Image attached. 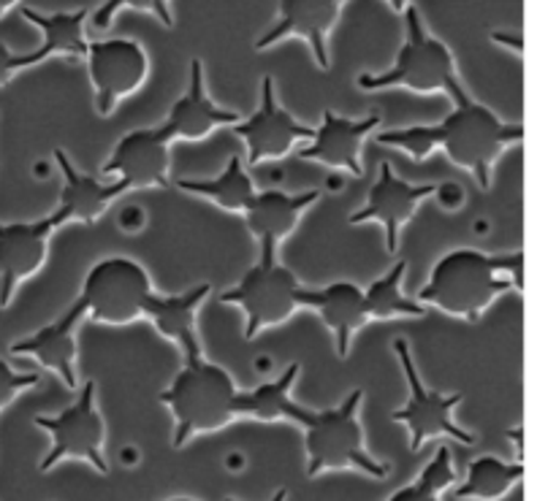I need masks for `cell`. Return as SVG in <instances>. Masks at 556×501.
Listing matches in <instances>:
<instances>
[{
	"instance_id": "cell-1",
	"label": "cell",
	"mask_w": 556,
	"mask_h": 501,
	"mask_svg": "<svg viewBox=\"0 0 556 501\" xmlns=\"http://www.w3.org/2000/svg\"><path fill=\"white\" fill-rule=\"evenodd\" d=\"M454 112L445 114L434 125H410V128H394L378 136V144L394 146L405 152L413 160H424L434 150L445 152L454 166L465 168L478 179L483 190L492 188L494 163L525 141V125L508 123L483 106L481 101L462 90L451 98Z\"/></svg>"
},
{
	"instance_id": "cell-2",
	"label": "cell",
	"mask_w": 556,
	"mask_h": 501,
	"mask_svg": "<svg viewBox=\"0 0 556 501\" xmlns=\"http://www.w3.org/2000/svg\"><path fill=\"white\" fill-rule=\"evenodd\" d=\"M525 255H492L483 249H451L434 264L432 274L418 291L416 301L440 309L451 318L478 323L481 314L510 291H521Z\"/></svg>"
},
{
	"instance_id": "cell-3",
	"label": "cell",
	"mask_w": 556,
	"mask_h": 501,
	"mask_svg": "<svg viewBox=\"0 0 556 501\" xmlns=\"http://www.w3.org/2000/svg\"><path fill=\"white\" fill-rule=\"evenodd\" d=\"M161 404L174 415V448H182L199 434L220 432L239 418V388L220 363L210 361L204 352L185 356L182 369L174 374L172 385L161 390Z\"/></svg>"
},
{
	"instance_id": "cell-4",
	"label": "cell",
	"mask_w": 556,
	"mask_h": 501,
	"mask_svg": "<svg viewBox=\"0 0 556 501\" xmlns=\"http://www.w3.org/2000/svg\"><path fill=\"white\" fill-rule=\"evenodd\" d=\"M364 394L351 390L340 407L331 410H307L299 421L304 428V448H307V477H318L324 472L358 470L375 480H386L391 472L389 464L369 455L364 445V428L358 421Z\"/></svg>"
},
{
	"instance_id": "cell-5",
	"label": "cell",
	"mask_w": 556,
	"mask_h": 501,
	"mask_svg": "<svg viewBox=\"0 0 556 501\" xmlns=\"http://www.w3.org/2000/svg\"><path fill=\"white\" fill-rule=\"evenodd\" d=\"M405 41L396 52L394 65L380 74H362L356 85L367 92L378 90H413V92H445L448 98L465 90L456 70L454 52L424 25L416 5L405 9Z\"/></svg>"
},
{
	"instance_id": "cell-6",
	"label": "cell",
	"mask_w": 556,
	"mask_h": 501,
	"mask_svg": "<svg viewBox=\"0 0 556 501\" xmlns=\"http://www.w3.org/2000/svg\"><path fill=\"white\" fill-rule=\"evenodd\" d=\"M220 304L242 309L244 339L253 342L261 331L288 323L299 309H307V287L277 260L275 244H258V260L237 285L220 293Z\"/></svg>"
},
{
	"instance_id": "cell-7",
	"label": "cell",
	"mask_w": 556,
	"mask_h": 501,
	"mask_svg": "<svg viewBox=\"0 0 556 501\" xmlns=\"http://www.w3.org/2000/svg\"><path fill=\"white\" fill-rule=\"evenodd\" d=\"M152 291L150 271L134 258H103L87 271L81 282L79 301L87 318L103 325H130L141 320L150 307Z\"/></svg>"
},
{
	"instance_id": "cell-8",
	"label": "cell",
	"mask_w": 556,
	"mask_h": 501,
	"mask_svg": "<svg viewBox=\"0 0 556 501\" xmlns=\"http://www.w3.org/2000/svg\"><path fill=\"white\" fill-rule=\"evenodd\" d=\"M394 356L400 361L405 383L410 388L407 404L402 410L391 412V421L402 423L410 432V450L418 453L429 439L434 437H451L459 445H476V434L465 432L459 423L454 421L456 404H462L465 396L462 394H438V390L427 388L418 374L416 361H413L410 345L405 339L394 342Z\"/></svg>"
},
{
	"instance_id": "cell-9",
	"label": "cell",
	"mask_w": 556,
	"mask_h": 501,
	"mask_svg": "<svg viewBox=\"0 0 556 501\" xmlns=\"http://www.w3.org/2000/svg\"><path fill=\"white\" fill-rule=\"evenodd\" d=\"M36 426L52 437V448H49L41 466H38L41 472H49L65 459L87 461L101 475L109 472L106 455H103L106 428H103V418L98 412L96 383L92 380L81 385L79 399L68 410L58 412V415H38Z\"/></svg>"
},
{
	"instance_id": "cell-10",
	"label": "cell",
	"mask_w": 556,
	"mask_h": 501,
	"mask_svg": "<svg viewBox=\"0 0 556 501\" xmlns=\"http://www.w3.org/2000/svg\"><path fill=\"white\" fill-rule=\"evenodd\" d=\"M87 74L92 85V101L101 117H112L119 101L134 95L150 74L147 49L134 38H98L87 41Z\"/></svg>"
},
{
	"instance_id": "cell-11",
	"label": "cell",
	"mask_w": 556,
	"mask_h": 501,
	"mask_svg": "<svg viewBox=\"0 0 556 501\" xmlns=\"http://www.w3.org/2000/svg\"><path fill=\"white\" fill-rule=\"evenodd\" d=\"M231 128L248 150L244 163L253 168L264 160H280L288 152H293V146L304 144L315 133L309 125L299 123L288 108L280 106L271 76H264V81H261L258 108Z\"/></svg>"
},
{
	"instance_id": "cell-12",
	"label": "cell",
	"mask_w": 556,
	"mask_h": 501,
	"mask_svg": "<svg viewBox=\"0 0 556 501\" xmlns=\"http://www.w3.org/2000/svg\"><path fill=\"white\" fill-rule=\"evenodd\" d=\"M438 190L440 184L432 182H405V179L396 177L391 163H380L378 182L369 188L367 204H364L362 209L353 211V215L348 217V222H351V226L378 222V226L383 228L386 249H389V253H396V249H400L402 228L416 217L418 206H421L424 201L438 195Z\"/></svg>"
},
{
	"instance_id": "cell-13",
	"label": "cell",
	"mask_w": 556,
	"mask_h": 501,
	"mask_svg": "<svg viewBox=\"0 0 556 501\" xmlns=\"http://www.w3.org/2000/svg\"><path fill=\"white\" fill-rule=\"evenodd\" d=\"M172 144L163 128H136L117 141L103 174L117 177L128 190L166 188L172 171Z\"/></svg>"
},
{
	"instance_id": "cell-14",
	"label": "cell",
	"mask_w": 556,
	"mask_h": 501,
	"mask_svg": "<svg viewBox=\"0 0 556 501\" xmlns=\"http://www.w3.org/2000/svg\"><path fill=\"white\" fill-rule=\"evenodd\" d=\"M345 3L348 0H280V16L255 41V49H269L286 38H304L313 49L315 65L320 70H329V36L340 22Z\"/></svg>"
},
{
	"instance_id": "cell-15",
	"label": "cell",
	"mask_w": 556,
	"mask_h": 501,
	"mask_svg": "<svg viewBox=\"0 0 556 501\" xmlns=\"http://www.w3.org/2000/svg\"><path fill=\"white\" fill-rule=\"evenodd\" d=\"M380 125H383V119H380L378 114L364 119H351L326 108L320 128L315 130L313 139L307 141V146H302V150L296 152L299 160H313L326 168H340V171H348L351 177H364V141H367Z\"/></svg>"
},
{
	"instance_id": "cell-16",
	"label": "cell",
	"mask_w": 556,
	"mask_h": 501,
	"mask_svg": "<svg viewBox=\"0 0 556 501\" xmlns=\"http://www.w3.org/2000/svg\"><path fill=\"white\" fill-rule=\"evenodd\" d=\"M58 228L49 217L30 222H0V309L14 298L16 287L47 264L49 239Z\"/></svg>"
},
{
	"instance_id": "cell-17",
	"label": "cell",
	"mask_w": 556,
	"mask_h": 501,
	"mask_svg": "<svg viewBox=\"0 0 556 501\" xmlns=\"http://www.w3.org/2000/svg\"><path fill=\"white\" fill-rule=\"evenodd\" d=\"M54 163H58L60 174H63V190H60L58 209L49 215L54 228H63L68 222H79V226H92L106 215L109 206L128 193V184L123 179L114 182H101V179L90 177V174L79 171L63 150L52 152Z\"/></svg>"
},
{
	"instance_id": "cell-18",
	"label": "cell",
	"mask_w": 556,
	"mask_h": 501,
	"mask_svg": "<svg viewBox=\"0 0 556 501\" xmlns=\"http://www.w3.org/2000/svg\"><path fill=\"white\" fill-rule=\"evenodd\" d=\"M204 79V63L199 57H193L188 68V87L174 101V106L168 108L166 119L161 125L163 133L172 141H201L210 133H215L217 128L237 125L242 119L237 112L217 106L212 101Z\"/></svg>"
},
{
	"instance_id": "cell-19",
	"label": "cell",
	"mask_w": 556,
	"mask_h": 501,
	"mask_svg": "<svg viewBox=\"0 0 556 501\" xmlns=\"http://www.w3.org/2000/svg\"><path fill=\"white\" fill-rule=\"evenodd\" d=\"M87 318L85 304L76 298L58 320L38 329L36 334L14 342L9 347L11 356L36 358L43 369L58 374L68 390H79V377H76V329Z\"/></svg>"
},
{
	"instance_id": "cell-20",
	"label": "cell",
	"mask_w": 556,
	"mask_h": 501,
	"mask_svg": "<svg viewBox=\"0 0 556 501\" xmlns=\"http://www.w3.org/2000/svg\"><path fill=\"white\" fill-rule=\"evenodd\" d=\"M320 201L318 190L286 193V190H255L253 201L244 209L250 236L255 244H280L299 228L302 217Z\"/></svg>"
},
{
	"instance_id": "cell-21",
	"label": "cell",
	"mask_w": 556,
	"mask_h": 501,
	"mask_svg": "<svg viewBox=\"0 0 556 501\" xmlns=\"http://www.w3.org/2000/svg\"><path fill=\"white\" fill-rule=\"evenodd\" d=\"M307 309H315L326 329L334 334L337 356H351L353 336L369 323L362 287L356 282H331L320 291H309L307 287Z\"/></svg>"
},
{
	"instance_id": "cell-22",
	"label": "cell",
	"mask_w": 556,
	"mask_h": 501,
	"mask_svg": "<svg viewBox=\"0 0 556 501\" xmlns=\"http://www.w3.org/2000/svg\"><path fill=\"white\" fill-rule=\"evenodd\" d=\"M206 296H210V285H195L190 291L177 293V296H157L155 293L150 298L144 318L155 325L163 339L174 342L182 350V358L204 352L195 314H199V307Z\"/></svg>"
},
{
	"instance_id": "cell-23",
	"label": "cell",
	"mask_w": 556,
	"mask_h": 501,
	"mask_svg": "<svg viewBox=\"0 0 556 501\" xmlns=\"http://www.w3.org/2000/svg\"><path fill=\"white\" fill-rule=\"evenodd\" d=\"M22 16L30 22L33 27L41 30V47L33 49V60L43 63L49 57H71L81 60L87 52V36H85V22L90 11H58V14H43V11L30 9L25 5Z\"/></svg>"
},
{
	"instance_id": "cell-24",
	"label": "cell",
	"mask_w": 556,
	"mask_h": 501,
	"mask_svg": "<svg viewBox=\"0 0 556 501\" xmlns=\"http://www.w3.org/2000/svg\"><path fill=\"white\" fill-rule=\"evenodd\" d=\"M177 188L182 193L199 195V198L212 201L215 206H220L223 211H231V215H244V209L250 206L255 195V182L250 177L248 166L239 155H231L223 166V171L212 179H179Z\"/></svg>"
},
{
	"instance_id": "cell-25",
	"label": "cell",
	"mask_w": 556,
	"mask_h": 501,
	"mask_svg": "<svg viewBox=\"0 0 556 501\" xmlns=\"http://www.w3.org/2000/svg\"><path fill=\"white\" fill-rule=\"evenodd\" d=\"M302 367L291 363L277 380L258 385L255 390H239V418H253V421L275 423V421H302L304 407L291 399V388L299 380Z\"/></svg>"
},
{
	"instance_id": "cell-26",
	"label": "cell",
	"mask_w": 556,
	"mask_h": 501,
	"mask_svg": "<svg viewBox=\"0 0 556 501\" xmlns=\"http://www.w3.org/2000/svg\"><path fill=\"white\" fill-rule=\"evenodd\" d=\"M525 477V464L516 461L497 459V455H481L467 470V480L454 491V499L459 501H500L508 497L514 486H519Z\"/></svg>"
},
{
	"instance_id": "cell-27",
	"label": "cell",
	"mask_w": 556,
	"mask_h": 501,
	"mask_svg": "<svg viewBox=\"0 0 556 501\" xmlns=\"http://www.w3.org/2000/svg\"><path fill=\"white\" fill-rule=\"evenodd\" d=\"M407 274V260H396L380 280L364 291L369 320H396V318H427L429 309L418 304L416 298L405 296L402 282Z\"/></svg>"
},
{
	"instance_id": "cell-28",
	"label": "cell",
	"mask_w": 556,
	"mask_h": 501,
	"mask_svg": "<svg viewBox=\"0 0 556 501\" xmlns=\"http://www.w3.org/2000/svg\"><path fill=\"white\" fill-rule=\"evenodd\" d=\"M456 472H454V461H451V450L448 448H438L434 459L429 461L427 470L421 472L413 486L400 488L389 501H443L440 493L445 491L448 486H454Z\"/></svg>"
},
{
	"instance_id": "cell-29",
	"label": "cell",
	"mask_w": 556,
	"mask_h": 501,
	"mask_svg": "<svg viewBox=\"0 0 556 501\" xmlns=\"http://www.w3.org/2000/svg\"><path fill=\"white\" fill-rule=\"evenodd\" d=\"M123 9L147 11V14L155 16L161 25L174 27L172 0H103V3L92 11V27H98V30H109L114 16H117Z\"/></svg>"
},
{
	"instance_id": "cell-30",
	"label": "cell",
	"mask_w": 556,
	"mask_h": 501,
	"mask_svg": "<svg viewBox=\"0 0 556 501\" xmlns=\"http://www.w3.org/2000/svg\"><path fill=\"white\" fill-rule=\"evenodd\" d=\"M36 385H38V374L14 372V369L0 358V410L9 407L20 394H25L27 388H36Z\"/></svg>"
},
{
	"instance_id": "cell-31",
	"label": "cell",
	"mask_w": 556,
	"mask_h": 501,
	"mask_svg": "<svg viewBox=\"0 0 556 501\" xmlns=\"http://www.w3.org/2000/svg\"><path fill=\"white\" fill-rule=\"evenodd\" d=\"M33 65H36V60H33L30 52H11V49L0 41V87H5L20 70L33 68Z\"/></svg>"
},
{
	"instance_id": "cell-32",
	"label": "cell",
	"mask_w": 556,
	"mask_h": 501,
	"mask_svg": "<svg viewBox=\"0 0 556 501\" xmlns=\"http://www.w3.org/2000/svg\"><path fill=\"white\" fill-rule=\"evenodd\" d=\"M389 5L396 11V14H405V9L410 5V0H389Z\"/></svg>"
},
{
	"instance_id": "cell-33",
	"label": "cell",
	"mask_w": 556,
	"mask_h": 501,
	"mask_svg": "<svg viewBox=\"0 0 556 501\" xmlns=\"http://www.w3.org/2000/svg\"><path fill=\"white\" fill-rule=\"evenodd\" d=\"M16 3H20V0H0V20H3V16L9 14Z\"/></svg>"
},
{
	"instance_id": "cell-34",
	"label": "cell",
	"mask_w": 556,
	"mask_h": 501,
	"mask_svg": "<svg viewBox=\"0 0 556 501\" xmlns=\"http://www.w3.org/2000/svg\"><path fill=\"white\" fill-rule=\"evenodd\" d=\"M286 499H288V491H286V488H280V491H277L269 501H286ZM226 501H237V499H226Z\"/></svg>"
},
{
	"instance_id": "cell-35",
	"label": "cell",
	"mask_w": 556,
	"mask_h": 501,
	"mask_svg": "<svg viewBox=\"0 0 556 501\" xmlns=\"http://www.w3.org/2000/svg\"><path fill=\"white\" fill-rule=\"evenodd\" d=\"M168 501H195V499H185V497H177V499H168Z\"/></svg>"
}]
</instances>
